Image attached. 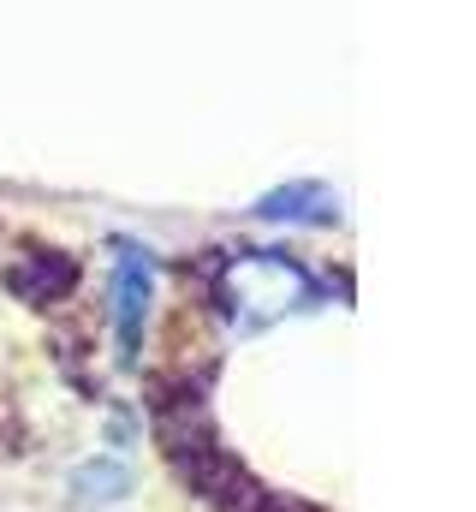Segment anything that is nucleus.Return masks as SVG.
<instances>
[{"instance_id":"3","label":"nucleus","mask_w":476,"mask_h":512,"mask_svg":"<svg viewBox=\"0 0 476 512\" xmlns=\"http://www.w3.org/2000/svg\"><path fill=\"white\" fill-rule=\"evenodd\" d=\"M149 298H155L149 256L125 245V251H119V268H114V322H119V358H125V364H137L143 322H149Z\"/></svg>"},{"instance_id":"2","label":"nucleus","mask_w":476,"mask_h":512,"mask_svg":"<svg viewBox=\"0 0 476 512\" xmlns=\"http://www.w3.org/2000/svg\"><path fill=\"white\" fill-rule=\"evenodd\" d=\"M215 298L233 328H268L286 310H304L316 298V280L274 251H238L215 280Z\"/></svg>"},{"instance_id":"1","label":"nucleus","mask_w":476,"mask_h":512,"mask_svg":"<svg viewBox=\"0 0 476 512\" xmlns=\"http://www.w3.org/2000/svg\"><path fill=\"white\" fill-rule=\"evenodd\" d=\"M155 435H161L173 471H179L203 501H215V507H227V512H262L268 507V495L238 471L233 453L215 441V429H209L197 393H179V405L161 399V405H155Z\"/></svg>"}]
</instances>
